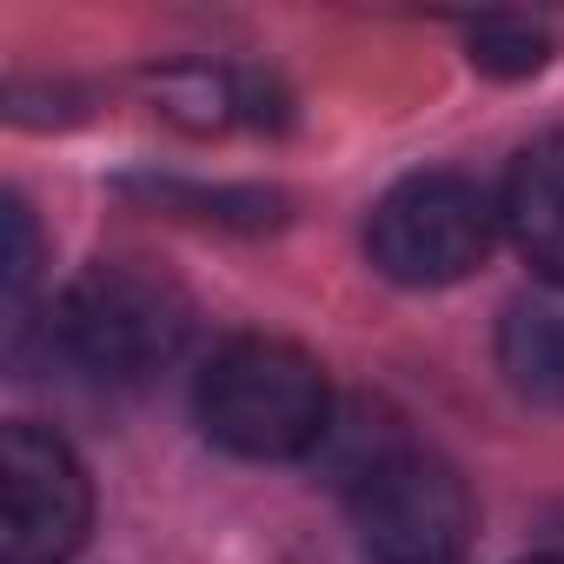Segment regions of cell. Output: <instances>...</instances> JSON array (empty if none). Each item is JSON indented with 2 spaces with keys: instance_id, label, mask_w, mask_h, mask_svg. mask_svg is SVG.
Here are the masks:
<instances>
[{
  "instance_id": "obj_9",
  "label": "cell",
  "mask_w": 564,
  "mask_h": 564,
  "mask_svg": "<svg viewBox=\"0 0 564 564\" xmlns=\"http://www.w3.org/2000/svg\"><path fill=\"white\" fill-rule=\"evenodd\" d=\"M127 193H147L153 206H186V213L226 219V226H272L279 206H286L265 186H186V180H127Z\"/></svg>"
},
{
  "instance_id": "obj_3",
  "label": "cell",
  "mask_w": 564,
  "mask_h": 564,
  "mask_svg": "<svg viewBox=\"0 0 564 564\" xmlns=\"http://www.w3.org/2000/svg\"><path fill=\"white\" fill-rule=\"evenodd\" d=\"M346 505H352L366 564H458L478 524L465 478L419 445H379L352 471Z\"/></svg>"
},
{
  "instance_id": "obj_11",
  "label": "cell",
  "mask_w": 564,
  "mask_h": 564,
  "mask_svg": "<svg viewBox=\"0 0 564 564\" xmlns=\"http://www.w3.org/2000/svg\"><path fill=\"white\" fill-rule=\"evenodd\" d=\"M34 272H41V232L21 193H8V300L21 306L34 293Z\"/></svg>"
},
{
  "instance_id": "obj_1",
  "label": "cell",
  "mask_w": 564,
  "mask_h": 564,
  "mask_svg": "<svg viewBox=\"0 0 564 564\" xmlns=\"http://www.w3.org/2000/svg\"><path fill=\"white\" fill-rule=\"evenodd\" d=\"M199 425L213 445H226L232 458H306L319 452V438L333 432V386L326 366L293 346V339H226L199 386H193Z\"/></svg>"
},
{
  "instance_id": "obj_4",
  "label": "cell",
  "mask_w": 564,
  "mask_h": 564,
  "mask_svg": "<svg viewBox=\"0 0 564 564\" xmlns=\"http://www.w3.org/2000/svg\"><path fill=\"white\" fill-rule=\"evenodd\" d=\"M498 232L491 199L465 173H412L399 180L372 219H366V252L392 286H458L465 272L485 265Z\"/></svg>"
},
{
  "instance_id": "obj_2",
  "label": "cell",
  "mask_w": 564,
  "mask_h": 564,
  "mask_svg": "<svg viewBox=\"0 0 564 564\" xmlns=\"http://www.w3.org/2000/svg\"><path fill=\"white\" fill-rule=\"evenodd\" d=\"M193 326L186 293L166 272H147L133 259H100L87 265L54 306V339L74 366L100 379H147L180 359Z\"/></svg>"
},
{
  "instance_id": "obj_5",
  "label": "cell",
  "mask_w": 564,
  "mask_h": 564,
  "mask_svg": "<svg viewBox=\"0 0 564 564\" xmlns=\"http://www.w3.org/2000/svg\"><path fill=\"white\" fill-rule=\"evenodd\" d=\"M94 485L74 445L34 419L0 432V564H67L87 544Z\"/></svg>"
},
{
  "instance_id": "obj_6",
  "label": "cell",
  "mask_w": 564,
  "mask_h": 564,
  "mask_svg": "<svg viewBox=\"0 0 564 564\" xmlns=\"http://www.w3.org/2000/svg\"><path fill=\"white\" fill-rule=\"evenodd\" d=\"M498 219H505L511 246L531 259V272L564 293V133H544L538 147L518 153Z\"/></svg>"
},
{
  "instance_id": "obj_7",
  "label": "cell",
  "mask_w": 564,
  "mask_h": 564,
  "mask_svg": "<svg viewBox=\"0 0 564 564\" xmlns=\"http://www.w3.org/2000/svg\"><path fill=\"white\" fill-rule=\"evenodd\" d=\"M147 94L160 100L166 120L193 127V133H226V127H265L279 120V100L265 80L239 74V67H153Z\"/></svg>"
},
{
  "instance_id": "obj_8",
  "label": "cell",
  "mask_w": 564,
  "mask_h": 564,
  "mask_svg": "<svg viewBox=\"0 0 564 564\" xmlns=\"http://www.w3.org/2000/svg\"><path fill=\"white\" fill-rule=\"evenodd\" d=\"M498 366L531 405H564V293H531L505 306Z\"/></svg>"
},
{
  "instance_id": "obj_10",
  "label": "cell",
  "mask_w": 564,
  "mask_h": 564,
  "mask_svg": "<svg viewBox=\"0 0 564 564\" xmlns=\"http://www.w3.org/2000/svg\"><path fill=\"white\" fill-rule=\"evenodd\" d=\"M465 47H471V67H485L498 80H524L544 67L551 34L531 21H478V28H465Z\"/></svg>"
},
{
  "instance_id": "obj_12",
  "label": "cell",
  "mask_w": 564,
  "mask_h": 564,
  "mask_svg": "<svg viewBox=\"0 0 564 564\" xmlns=\"http://www.w3.org/2000/svg\"><path fill=\"white\" fill-rule=\"evenodd\" d=\"M524 564H564V557H524Z\"/></svg>"
}]
</instances>
